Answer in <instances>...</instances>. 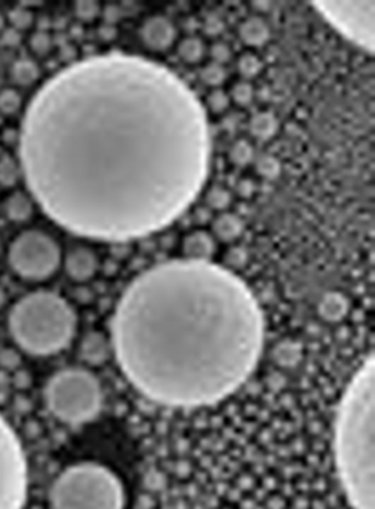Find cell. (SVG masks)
<instances>
[{
    "instance_id": "1",
    "label": "cell",
    "mask_w": 375,
    "mask_h": 509,
    "mask_svg": "<svg viewBox=\"0 0 375 509\" xmlns=\"http://www.w3.org/2000/svg\"><path fill=\"white\" fill-rule=\"evenodd\" d=\"M20 164L56 224L102 241L162 229L202 187L204 110L165 67L139 56H90L54 74L22 117Z\"/></svg>"
},
{
    "instance_id": "2",
    "label": "cell",
    "mask_w": 375,
    "mask_h": 509,
    "mask_svg": "<svg viewBox=\"0 0 375 509\" xmlns=\"http://www.w3.org/2000/svg\"><path fill=\"white\" fill-rule=\"evenodd\" d=\"M112 341L124 376L158 404H214L258 364L264 319L244 280L205 258L158 264L120 298Z\"/></svg>"
},
{
    "instance_id": "3",
    "label": "cell",
    "mask_w": 375,
    "mask_h": 509,
    "mask_svg": "<svg viewBox=\"0 0 375 509\" xmlns=\"http://www.w3.org/2000/svg\"><path fill=\"white\" fill-rule=\"evenodd\" d=\"M374 416V361L370 359L349 383L335 420V464L352 509H375Z\"/></svg>"
},
{
    "instance_id": "4",
    "label": "cell",
    "mask_w": 375,
    "mask_h": 509,
    "mask_svg": "<svg viewBox=\"0 0 375 509\" xmlns=\"http://www.w3.org/2000/svg\"><path fill=\"white\" fill-rule=\"evenodd\" d=\"M75 324L71 306L49 292H33L22 298L9 317L13 339L23 350L37 356L62 350L73 336Z\"/></svg>"
},
{
    "instance_id": "5",
    "label": "cell",
    "mask_w": 375,
    "mask_h": 509,
    "mask_svg": "<svg viewBox=\"0 0 375 509\" xmlns=\"http://www.w3.org/2000/svg\"><path fill=\"white\" fill-rule=\"evenodd\" d=\"M50 505L51 509H124V486L105 466L82 463L54 481Z\"/></svg>"
},
{
    "instance_id": "6",
    "label": "cell",
    "mask_w": 375,
    "mask_h": 509,
    "mask_svg": "<svg viewBox=\"0 0 375 509\" xmlns=\"http://www.w3.org/2000/svg\"><path fill=\"white\" fill-rule=\"evenodd\" d=\"M45 400L54 416L68 424L89 422L99 412L102 390L90 373L78 368L62 371L50 381Z\"/></svg>"
},
{
    "instance_id": "7",
    "label": "cell",
    "mask_w": 375,
    "mask_h": 509,
    "mask_svg": "<svg viewBox=\"0 0 375 509\" xmlns=\"http://www.w3.org/2000/svg\"><path fill=\"white\" fill-rule=\"evenodd\" d=\"M61 251L53 238L39 230L22 232L10 244L9 262L22 278L40 280L55 272Z\"/></svg>"
},
{
    "instance_id": "8",
    "label": "cell",
    "mask_w": 375,
    "mask_h": 509,
    "mask_svg": "<svg viewBox=\"0 0 375 509\" xmlns=\"http://www.w3.org/2000/svg\"><path fill=\"white\" fill-rule=\"evenodd\" d=\"M27 462L13 429L0 416V509H22L27 496Z\"/></svg>"
},
{
    "instance_id": "9",
    "label": "cell",
    "mask_w": 375,
    "mask_h": 509,
    "mask_svg": "<svg viewBox=\"0 0 375 509\" xmlns=\"http://www.w3.org/2000/svg\"><path fill=\"white\" fill-rule=\"evenodd\" d=\"M139 35L146 49L163 52L173 45L178 32L173 22L164 16L158 15L144 20Z\"/></svg>"
},
{
    "instance_id": "10",
    "label": "cell",
    "mask_w": 375,
    "mask_h": 509,
    "mask_svg": "<svg viewBox=\"0 0 375 509\" xmlns=\"http://www.w3.org/2000/svg\"><path fill=\"white\" fill-rule=\"evenodd\" d=\"M96 268L97 260L89 248H74L66 258V270L74 280H88L94 275Z\"/></svg>"
},
{
    "instance_id": "11",
    "label": "cell",
    "mask_w": 375,
    "mask_h": 509,
    "mask_svg": "<svg viewBox=\"0 0 375 509\" xmlns=\"http://www.w3.org/2000/svg\"><path fill=\"white\" fill-rule=\"evenodd\" d=\"M238 35L248 47L260 48L270 39L271 31L266 20L260 17H249L239 26Z\"/></svg>"
},
{
    "instance_id": "12",
    "label": "cell",
    "mask_w": 375,
    "mask_h": 509,
    "mask_svg": "<svg viewBox=\"0 0 375 509\" xmlns=\"http://www.w3.org/2000/svg\"><path fill=\"white\" fill-rule=\"evenodd\" d=\"M248 129L254 139L268 141L272 139L278 131V118L268 110L256 112L249 120Z\"/></svg>"
},
{
    "instance_id": "13",
    "label": "cell",
    "mask_w": 375,
    "mask_h": 509,
    "mask_svg": "<svg viewBox=\"0 0 375 509\" xmlns=\"http://www.w3.org/2000/svg\"><path fill=\"white\" fill-rule=\"evenodd\" d=\"M205 52H206V48H205L204 42L200 38L194 37V35H190V37L180 40L176 47V54L180 61L190 64V65H194V64L202 61Z\"/></svg>"
},
{
    "instance_id": "14",
    "label": "cell",
    "mask_w": 375,
    "mask_h": 509,
    "mask_svg": "<svg viewBox=\"0 0 375 509\" xmlns=\"http://www.w3.org/2000/svg\"><path fill=\"white\" fill-rule=\"evenodd\" d=\"M184 248L190 258H204L212 252V240L205 232H194L186 238Z\"/></svg>"
},
{
    "instance_id": "15",
    "label": "cell",
    "mask_w": 375,
    "mask_h": 509,
    "mask_svg": "<svg viewBox=\"0 0 375 509\" xmlns=\"http://www.w3.org/2000/svg\"><path fill=\"white\" fill-rule=\"evenodd\" d=\"M230 163L238 168H244L251 163L254 158V149L248 140L239 139L234 141L228 151Z\"/></svg>"
},
{
    "instance_id": "16",
    "label": "cell",
    "mask_w": 375,
    "mask_h": 509,
    "mask_svg": "<svg viewBox=\"0 0 375 509\" xmlns=\"http://www.w3.org/2000/svg\"><path fill=\"white\" fill-rule=\"evenodd\" d=\"M256 173L264 180H276L282 172V164L276 156L272 154H262L254 163Z\"/></svg>"
},
{
    "instance_id": "17",
    "label": "cell",
    "mask_w": 375,
    "mask_h": 509,
    "mask_svg": "<svg viewBox=\"0 0 375 509\" xmlns=\"http://www.w3.org/2000/svg\"><path fill=\"white\" fill-rule=\"evenodd\" d=\"M39 70L37 65L29 60H19L11 71L13 81L19 85H30L37 80Z\"/></svg>"
},
{
    "instance_id": "18",
    "label": "cell",
    "mask_w": 375,
    "mask_h": 509,
    "mask_svg": "<svg viewBox=\"0 0 375 509\" xmlns=\"http://www.w3.org/2000/svg\"><path fill=\"white\" fill-rule=\"evenodd\" d=\"M227 77V72L224 66L219 64L210 63L202 66L200 71V80L204 85L208 87L219 88V86L224 83Z\"/></svg>"
},
{
    "instance_id": "19",
    "label": "cell",
    "mask_w": 375,
    "mask_h": 509,
    "mask_svg": "<svg viewBox=\"0 0 375 509\" xmlns=\"http://www.w3.org/2000/svg\"><path fill=\"white\" fill-rule=\"evenodd\" d=\"M262 69V63L256 54L246 52L241 54L237 60V70L239 74L246 80L256 77Z\"/></svg>"
},
{
    "instance_id": "20",
    "label": "cell",
    "mask_w": 375,
    "mask_h": 509,
    "mask_svg": "<svg viewBox=\"0 0 375 509\" xmlns=\"http://www.w3.org/2000/svg\"><path fill=\"white\" fill-rule=\"evenodd\" d=\"M256 90L254 85L248 81H239L232 86L230 90V100L234 102L238 106L246 107L254 102Z\"/></svg>"
},
{
    "instance_id": "21",
    "label": "cell",
    "mask_w": 375,
    "mask_h": 509,
    "mask_svg": "<svg viewBox=\"0 0 375 509\" xmlns=\"http://www.w3.org/2000/svg\"><path fill=\"white\" fill-rule=\"evenodd\" d=\"M241 230V224L238 218L232 214H224L214 224V231L222 239H232Z\"/></svg>"
},
{
    "instance_id": "22",
    "label": "cell",
    "mask_w": 375,
    "mask_h": 509,
    "mask_svg": "<svg viewBox=\"0 0 375 509\" xmlns=\"http://www.w3.org/2000/svg\"><path fill=\"white\" fill-rule=\"evenodd\" d=\"M230 102L229 94H227L222 88H214L206 97V107L212 114L218 115L229 108Z\"/></svg>"
},
{
    "instance_id": "23",
    "label": "cell",
    "mask_w": 375,
    "mask_h": 509,
    "mask_svg": "<svg viewBox=\"0 0 375 509\" xmlns=\"http://www.w3.org/2000/svg\"><path fill=\"white\" fill-rule=\"evenodd\" d=\"M31 210L29 200L23 194L16 193L8 200V212L10 216L15 219H22L27 217Z\"/></svg>"
},
{
    "instance_id": "24",
    "label": "cell",
    "mask_w": 375,
    "mask_h": 509,
    "mask_svg": "<svg viewBox=\"0 0 375 509\" xmlns=\"http://www.w3.org/2000/svg\"><path fill=\"white\" fill-rule=\"evenodd\" d=\"M230 200H232V195H230L229 190L222 186H212L206 193V202L212 208L220 209V208L227 207L229 205Z\"/></svg>"
},
{
    "instance_id": "25",
    "label": "cell",
    "mask_w": 375,
    "mask_h": 509,
    "mask_svg": "<svg viewBox=\"0 0 375 509\" xmlns=\"http://www.w3.org/2000/svg\"><path fill=\"white\" fill-rule=\"evenodd\" d=\"M21 106V97L13 89H4L0 92V112L4 115H13Z\"/></svg>"
},
{
    "instance_id": "26",
    "label": "cell",
    "mask_w": 375,
    "mask_h": 509,
    "mask_svg": "<svg viewBox=\"0 0 375 509\" xmlns=\"http://www.w3.org/2000/svg\"><path fill=\"white\" fill-rule=\"evenodd\" d=\"M210 55L212 62L224 66V64L229 63L232 61V50L224 42L217 41L210 45Z\"/></svg>"
},
{
    "instance_id": "27",
    "label": "cell",
    "mask_w": 375,
    "mask_h": 509,
    "mask_svg": "<svg viewBox=\"0 0 375 509\" xmlns=\"http://www.w3.org/2000/svg\"><path fill=\"white\" fill-rule=\"evenodd\" d=\"M75 10L78 18L89 21L95 19L96 16L99 13V4L94 1H82L76 5Z\"/></svg>"
},
{
    "instance_id": "28",
    "label": "cell",
    "mask_w": 375,
    "mask_h": 509,
    "mask_svg": "<svg viewBox=\"0 0 375 509\" xmlns=\"http://www.w3.org/2000/svg\"><path fill=\"white\" fill-rule=\"evenodd\" d=\"M10 21L16 29H26L32 22V15L26 9H16L10 13Z\"/></svg>"
},
{
    "instance_id": "29",
    "label": "cell",
    "mask_w": 375,
    "mask_h": 509,
    "mask_svg": "<svg viewBox=\"0 0 375 509\" xmlns=\"http://www.w3.org/2000/svg\"><path fill=\"white\" fill-rule=\"evenodd\" d=\"M224 23L222 18L216 15L210 16L206 18L202 25L205 33H207L210 37H217L224 31Z\"/></svg>"
},
{
    "instance_id": "30",
    "label": "cell",
    "mask_w": 375,
    "mask_h": 509,
    "mask_svg": "<svg viewBox=\"0 0 375 509\" xmlns=\"http://www.w3.org/2000/svg\"><path fill=\"white\" fill-rule=\"evenodd\" d=\"M30 44H31L32 50L36 53L44 54L49 51L50 47H51V40H50V37L47 33L39 32V33H36L31 38Z\"/></svg>"
},
{
    "instance_id": "31",
    "label": "cell",
    "mask_w": 375,
    "mask_h": 509,
    "mask_svg": "<svg viewBox=\"0 0 375 509\" xmlns=\"http://www.w3.org/2000/svg\"><path fill=\"white\" fill-rule=\"evenodd\" d=\"M254 190H256V185H254V180L250 178H241L237 183V193L242 197L251 196L254 193Z\"/></svg>"
},
{
    "instance_id": "32",
    "label": "cell",
    "mask_w": 375,
    "mask_h": 509,
    "mask_svg": "<svg viewBox=\"0 0 375 509\" xmlns=\"http://www.w3.org/2000/svg\"><path fill=\"white\" fill-rule=\"evenodd\" d=\"M4 27H5V19H4L3 15L0 13V33L3 32Z\"/></svg>"
}]
</instances>
